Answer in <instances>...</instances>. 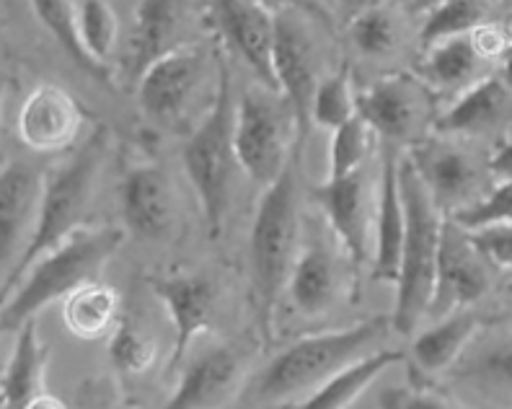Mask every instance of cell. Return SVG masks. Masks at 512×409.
<instances>
[{
  "label": "cell",
  "instance_id": "1",
  "mask_svg": "<svg viewBox=\"0 0 512 409\" xmlns=\"http://www.w3.org/2000/svg\"><path fill=\"white\" fill-rule=\"evenodd\" d=\"M388 319H365L352 327L306 334L280 350L251 378L241 394L244 409H288L311 397L334 373L378 350Z\"/></svg>",
  "mask_w": 512,
  "mask_h": 409
},
{
  "label": "cell",
  "instance_id": "2",
  "mask_svg": "<svg viewBox=\"0 0 512 409\" xmlns=\"http://www.w3.org/2000/svg\"><path fill=\"white\" fill-rule=\"evenodd\" d=\"M303 246L298 179L293 164L275 184L264 187L249 239L251 303L264 337H272L280 296L288 290L290 275Z\"/></svg>",
  "mask_w": 512,
  "mask_h": 409
},
{
  "label": "cell",
  "instance_id": "3",
  "mask_svg": "<svg viewBox=\"0 0 512 409\" xmlns=\"http://www.w3.org/2000/svg\"><path fill=\"white\" fill-rule=\"evenodd\" d=\"M122 241H125L122 228H78L70 239L39 257L8 293V298H3V316H0L3 329L19 332L24 324L34 321L44 306L73 296L83 285L96 283L104 265L119 252Z\"/></svg>",
  "mask_w": 512,
  "mask_h": 409
},
{
  "label": "cell",
  "instance_id": "4",
  "mask_svg": "<svg viewBox=\"0 0 512 409\" xmlns=\"http://www.w3.org/2000/svg\"><path fill=\"white\" fill-rule=\"evenodd\" d=\"M109 153L107 127H96L91 138L81 145V151L70 158L68 164L55 169L50 177H44L42 205H39L37 228L26 244L24 254L11 272L3 277V298L16 288L21 277L39 257L70 239L78 228L86 226V215L91 200L99 187L101 169Z\"/></svg>",
  "mask_w": 512,
  "mask_h": 409
},
{
  "label": "cell",
  "instance_id": "5",
  "mask_svg": "<svg viewBox=\"0 0 512 409\" xmlns=\"http://www.w3.org/2000/svg\"><path fill=\"white\" fill-rule=\"evenodd\" d=\"M399 187L406 210V233L404 249H401V272L399 280H396L391 329H396L399 334H412L430 309L440 239H443L448 215L435 205L430 189L425 187L417 166L409 156L399 161Z\"/></svg>",
  "mask_w": 512,
  "mask_h": 409
},
{
  "label": "cell",
  "instance_id": "6",
  "mask_svg": "<svg viewBox=\"0 0 512 409\" xmlns=\"http://www.w3.org/2000/svg\"><path fill=\"white\" fill-rule=\"evenodd\" d=\"M231 65L225 57L218 60V86L213 104L194 127L184 145V169L200 200L207 236L220 239L231 208V179L236 161V109H233Z\"/></svg>",
  "mask_w": 512,
  "mask_h": 409
},
{
  "label": "cell",
  "instance_id": "7",
  "mask_svg": "<svg viewBox=\"0 0 512 409\" xmlns=\"http://www.w3.org/2000/svg\"><path fill=\"white\" fill-rule=\"evenodd\" d=\"M298 140V122L288 99L259 86L249 89L236 107L238 169L259 187H269L290 166V143Z\"/></svg>",
  "mask_w": 512,
  "mask_h": 409
},
{
  "label": "cell",
  "instance_id": "8",
  "mask_svg": "<svg viewBox=\"0 0 512 409\" xmlns=\"http://www.w3.org/2000/svg\"><path fill=\"white\" fill-rule=\"evenodd\" d=\"M435 99L438 94L419 76L394 73L357 94V114L386 145L417 148L427 140L430 127L438 125Z\"/></svg>",
  "mask_w": 512,
  "mask_h": 409
},
{
  "label": "cell",
  "instance_id": "9",
  "mask_svg": "<svg viewBox=\"0 0 512 409\" xmlns=\"http://www.w3.org/2000/svg\"><path fill=\"white\" fill-rule=\"evenodd\" d=\"M311 16L303 11L277 13L275 78L280 94L288 99L298 122V143L313 125V99L321 86V52L311 29Z\"/></svg>",
  "mask_w": 512,
  "mask_h": 409
},
{
  "label": "cell",
  "instance_id": "10",
  "mask_svg": "<svg viewBox=\"0 0 512 409\" xmlns=\"http://www.w3.org/2000/svg\"><path fill=\"white\" fill-rule=\"evenodd\" d=\"M207 78V55L197 45H176L138 81V104L153 125L182 127Z\"/></svg>",
  "mask_w": 512,
  "mask_h": 409
},
{
  "label": "cell",
  "instance_id": "11",
  "mask_svg": "<svg viewBox=\"0 0 512 409\" xmlns=\"http://www.w3.org/2000/svg\"><path fill=\"white\" fill-rule=\"evenodd\" d=\"M494 285L492 262L479 249L471 231L456 221H445L440 239L435 290L427 314L432 319H445L453 311L471 309L476 301L487 296Z\"/></svg>",
  "mask_w": 512,
  "mask_h": 409
},
{
  "label": "cell",
  "instance_id": "12",
  "mask_svg": "<svg viewBox=\"0 0 512 409\" xmlns=\"http://www.w3.org/2000/svg\"><path fill=\"white\" fill-rule=\"evenodd\" d=\"M417 166L419 177L430 189L432 200L445 215L469 208L487 195L489 169L479 164V158L466 145L448 140H425L409 156Z\"/></svg>",
  "mask_w": 512,
  "mask_h": 409
},
{
  "label": "cell",
  "instance_id": "13",
  "mask_svg": "<svg viewBox=\"0 0 512 409\" xmlns=\"http://www.w3.org/2000/svg\"><path fill=\"white\" fill-rule=\"evenodd\" d=\"M210 6L225 45L236 52L256 81L280 94L275 78L277 13L259 0H210Z\"/></svg>",
  "mask_w": 512,
  "mask_h": 409
},
{
  "label": "cell",
  "instance_id": "14",
  "mask_svg": "<svg viewBox=\"0 0 512 409\" xmlns=\"http://www.w3.org/2000/svg\"><path fill=\"white\" fill-rule=\"evenodd\" d=\"M313 200L326 218V226L337 236L342 249L352 262L355 275L370 257V231L375 226V213L370 210V192L365 171L350 177L329 179L313 189Z\"/></svg>",
  "mask_w": 512,
  "mask_h": 409
},
{
  "label": "cell",
  "instance_id": "15",
  "mask_svg": "<svg viewBox=\"0 0 512 409\" xmlns=\"http://www.w3.org/2000/svg\"><path fill=\"white\" fill-rule=\"evenodd\" d=\"M450 381L479 402L512 409V329H481L450 368Z\"/></svg>",
  "mask_w": 512,
  "mask_h": 409
},
{
  "label": "cell",
  "instance_id": "16",
  "mask_svg": "<svg viewBox=\"0 0 512 409\" xmlns=\"http://www.w3.org/2000/svg\"><path fill=\"white\" fill-rule=\"evenodd\" d=\"M148 285L174 321V350L169 358V371H174L184 363L194 340L213 327L218 288L210 277L194 272L150 277Z\"/></svg>",
  "mask_w": 512,
  "mask_h": 409
},
{
  "label": "cell",
  "instance_id": "17",
  "mask_svg": "<svg viewBox=\"0 0 512 409\" xmlns=\"http://www.w3.org/2000/svg\"><path fill=\"white\" fill-rule=\"evenodd\" d=\"M122 218L138 239L161 241L176 226V189L158 164L132 166L119 189Z\"/></svg>",
  "mask_w": 512,
  "mask_h": 409
},
{
  "label": "cell",
  "instance_id": "18",
  "mask_svg": "<svg viewBox=\"0 0 512 409\" xmlns=\"http://www.w3.org/2000/svg\"><path fill=\"white\" fill-rule=\"evenodd\" d=\"M83 127V109L73 94L42 83L26 96L16 120V130L26 148L37 153H60L78 140Z\"/></svg>",
  "mask_w": 512,
  "mask_h": 409
},
{
  "label": "cell",
  "instance_id": "19",
  "mask_svg": "<svg viewBox=\"0 0 512 409\" xmlns=\"http://www.w3.org/2000/svg\"><path fill=\"white\" fill-rule=\"evenodd\" d=\"M44 179L21 161H8L0 174V262L3 277L16 267L37 228Z\"/></svg>",
  "mask_w": 512,
  "mask_h": 409
},
{
  "label": "cell",
  "instance_id": "20",
  "mask_svg": "<svg viewBox=\"0 0 512 409\" xmlns=\"http://www.w3.org/2000/svg\"><path fill=\"white\" fill-rule=\"evenodd\" d=\"M244 360L228 345L202 353L182 371L176 391L161 409H220L238 389Z\"/></svg>",
  "mask_w": 512,
  "mask_h": 409
},
{
  "label": "cell",
  "instance_id": "21",
  "mask_svg": "<svg viewBox=\"0 0 512 409\" xmlns=\"http://www.w3.org/2000/svg\"><path fill=\"white\" fill-rule=\"evenodd\" d=\"M399 153L394 145L383 148L381 192L375 210V257L373 277L381 283H396L401 272V249H404L406 210L399 187Z\"/></svg>",
  "mask_w": 512,
  "mask_h": 409
},
{
  "label": "cell",
  "instance_id": "22",
  "mask_svg": "<svg viewBox=\"0 0 512 409\" xmlns=\"http://www.w3.org/2000/svg\"><path fill=\"white\" fill-rule=\"evenodd\" d=\"M290 301L303 316H324L339 296L337 257L321 236H306L288 283Z\"/></svg>",
  "mask_w": 512,
  "mask_h": 409
},
{
  "label": "cell",
  "instance_id": "23",
  "mask_svg": "<svg viewBox=\"0 0 512 409\" xmlns=\"http://www.w3.org/2000/svg\"><path fill=\"white\" fill-rule=\"evenodd\" d=\"M176 29H179L176 0H138L125 50V76L138 83L150 65L174 50Z\"/></svg>",
  "mask_w": 512,
  "mask_h": 409
},
{
  "label": "cell",
  "instance_id": "24",
  "mask_svg": "<svg viewBox=\"0 0 512 409\" xmlns=\"http://www.w3.org/2000/svg\"><path fill=\"white\" fill-rule=\"evenodd\" d=\"M492 76V63L479 55L469 37L445 39L440 45L425 50V63L419 68V78L438 96H458L469 91L479 81Z\"/></svg>",
  "mask_w": 512,
  "mask_h": 409
},
{
  "label": "cell",
  "instance_id": "25",
  "mask_svg": "<svg viewBox=\"0 0 512 409\" xmlns=\"http://www.w3.org/2000/svg\"><path fill=\"white\" fill-rule=\"evenodd\" d=\"M50 347L44 345L37 324L29 321L19 329L3 378H0V409H26L44 394Z\"/></svg>",
  "mask_w": 512,
  "mask_h": 409
},
{
  "label": "cell",
  "instance_id": "26",
  "mask_svg": "<svg viewBox=\"0 0 512 409\" xmlns=\"http://www.w3.org/2000/svg\"><path fill=\"white\" fill-rule=\"evenodd\" d=\"M487 327V321L479 311L461 309L440 319L432 329L422 332L412 342V360L419 371L427 376H438L448 373L458 363L466 347L471 345L476 334Z\"/></svg>",
  "mask_w": 512,
  "mask_h": 409
},
{
  "label": "cell",
  "instance_id": "27",
  "mask_svg": "<svg viewBox=\"0 0 512 409\" xmlns=\"http://www.w3.org/2000/svg\"><path fill=\"white\" fill-rule=\"evenodd\" d=\"M401 360L404 355L399 350H373L365 358L334 373L326 384L313 391L311 397L288 409H350L373 386V381H378L391 365L401 363Z\"/></svg>",
  "mask_w": 512,
  "mask_h": 409
},
{
  "label": "cell",
  "instance_id": "28",
  "mask_svg": "<svg viewBox=\"0 0 512 409\" xmlns=\"http://www.w3.org/2000/svg\"><path fill=\"white\" fill-rule=\"evenodd\" d=\"M510 89L502 83L500 76H489L463 91L448 109L438 117L435 130L443 135L481 133L487 127L497 125L502 112L507 109Z\"/></svg>",
  "mask_w": 512,
  "mask_h": 409
},
{
  "label": "cell",
  "instance_id": "29",
  "mask_svg": "<svg viewBox=\"0 0 512 409\" xmlns=\"http://www.w3.org/2000/svg\"><path fill=\"white\" fill-rule=\"evenodd\" d=\"M119 293L112 285L88 283L63 303V321L78 340L94 342L114 332L119 324Z\"/></svg>",
  "mask_w": 512,
  "mask_h": 409
},
{
  "label": "cell",
  "instance_id": "30",
  "mask_svg": "<svg viewBox=\"0 0 512 409\" xmlns=\"http://www.w3.org/2000/svg\"><path fill=\"white\" fill-rule=\"evenodd\" d=\"M500 0H443L425 11V21L419 29V47L422 52L440 45L445 39L469 37L479 26L489 24L497 13Z\"/></svg>",
  "mask_w": 512,
  "mask_h": 409
},
{
  "label": "cell",
  "instance_id": "31",
  "mask_svg": "<svg viewBox=\"0 0 512 409\" xmlns=\"http://www.w3.org/2000/svg\"><path fill=\"white\" fill-rule=\"evenodd\" d=\"M32 8L37 13L39 24L57 39V45L68 52V57L78 68L99 78L101 83H109L112 73H109L107 65L91 60L88 52L83 50L81 37H78V0H32Z\"/></svg>",
  "mask_w": 512,
  "mask_h": 409
},
{
  "label": "cell",
  "instance_id": "32",
  "mask_svg": "<svg viewBox=\"0 0 512 409\" xmlns=\"http://www.w3.org/2000/svg\"><path fill=\"white\" fill-rule=\"evenodd\" d=\"M109 360L122 378H143L158 360V342L135 316H122L109 342Z\"/></svg>",
  "mask_w": 512,
  "mask_h": 409
},
{
  "label": "cell",
  "instance_id": "33",
  "mask_svg": "<svg viewBox=\"0 0 512 409\" xmlns=\"http://www.w3.org/2000/svg\"><path fill=\"white\" fill-rule=\"evenodd\" d=\"M357 117V91L352 83L350 65H342L339 73L324 78L313 99V125L329 133L344 127Z\"/></svg>",
  "mask_w": 512,
  "mask_h": 409
},
{
  "label": "cell",
  "instance_id": "34",
  "mask_svg": "<svg viewBox=\"0 0 512 409\" xmlns=\"http://www.w3.org/2000/svg\"><path fill=\"white\" fill-rule=\"evenodd\" d=\"M78 37L91 60L109 63L119 39V21L107 0H78Z\"/></svg>",
  "mask_w": 512,
  "mask_h": 409
},
{
  "label": "cell",
  "instance_id": "35",
  "mask_svg": "<svg viewBox=\"0 0 512 409\" xmlns=\"http://www.w3.org/2000/svg\"><path fill=\"white\" fill-rule=\"evenodd\" d=\"M350 39L368 57H386L401 45V24L388 6H368L350 24Z\"/></svg>",
  "mask_w": 512,
  "mask_h": 409
},
{
  "label": "cell",
  "instance_id": "36",
  "mask_svg": "<svg viewBox=\"0 0 512 409\" xmlns=\"http://www.w3.org/2000/svg\"><path fill=\"white\" fill-rule=\"evenodd\" d=\"M373 127L357 114L355 120L331 133L329 143V179H342L363 171L370 153V140H373Z\"/></svg>",
  "mask_w": 512,
  "mask_h": 409
},
{
  "label": "cell",
  "instance_id": "37",
  "mask_svg": "<svg viewBox=\"0 0 512 409\" xmlns=\"http://www.w3.org/2000/svg\"><path fill=\"white\" fill-rule=\"evenodd\" d=\"M450 221H456L466 231L512 223V182H497L479 202L450 215Z\"/></svg>",
  "mask_w": 512,
  "mask_h": 409
},
{
  "label": "cell",
  "instance_id": "38",
  "mask_svg": "<svg viewBox=\"0 0 512 409\" xmlns=\"http://www.w3.org/2000/svg\"><path fill=\"white\" fill-rule=\"evenodd\" d=\"M378 404L381 409H461L430 389H386Z\"/></svg>",
  "mask_w": 512,
  "mask_h": 409
},
{
  "label": "cell",
  "instance_id": "39",
  "mask_svg": "<svg viewBox=\"0 0 512 409\" xmlns=\"http://www.w3.org/2000/svg\"><path fill=\"white\" fill-rule=\"evenodd\" d=\"M479 249L489 257V262L502 270H512V223L507 226H489L481 231H471Z\"/></svg>",
  "mask_w": 512,
  "mask_h": 409
},
{
  "label": "cell",
  "instance_id": "40",
  "mask_svg": "<svg viewBox=\"0 0 512 409\" xmlns=\"http://www.w3.org/2000/svg\"><path fill=\"white\" fill-rule=\"evenodd\" d=\"M471 42L479 50V55L487 60V63H502L507 57V52L512 50V37L510 29L500 24V21H489V24L479 26L476 32H471Z\"/></svg>",
  "mask_w": 512,
  "mask_h": 409
},
{
  "label": "cell",
  "instance_id": "41",
  "mask_svg": "<svg viewBox=\"0 0 512 409\" xmlns=\"http://www.w3.org/2000/svg\"><path fill=\"white\" fill-rule=\"evenodd\" d=\"M78 409H130L114 381L99 376L78 389Z\"/></svg>",
  "mask_w": 512,
  "mask_h": 409
},
{
  "label": "cell",
  "instance_id": "42",
  "mask_svg": "<svg viewBox=\"0 0 512 409\" xmlns=\"http://www.w3.org/2000/svg\"><path fill=\"white\" fill-rule=\"evenodd\" d=\"M269 11L282 13V11H303L308 13L311 19H321V21H329L331 19V11L319 3V0H259Z\"/></svg>",
  "mask_w": 512,
  "mask_h": 409
},
{
  "label": "cell",
  "instance_id": "43",
  "mask_svg": "<svg viewBox=\"0 0 512 409\" xmlns=\"http://www.w3.org/2000/svg\"><path fill=\"white\" fill-rule=\"evenodd\" d=\"M487 169L494 182H512V138H505L494 148Z\"/></svg>",
  "mask_w": 512,
  "mask_h": 409
},
{
  "label": "cell",
  "instance_id": "44",
  "mask_svg": "<svg viewBox=\"0 0 512 409\" xmlns=\"http://www.w3.org/2000/svg\"><path fill=\"white\" fill-rule=\"evenodd\" d=\"M26 409H68V407H65V404L60 402V399L52 397V394H47V391H44L42 397L34 399V402L29 404V407H26Z\"/></svg>",
  "mask_w": 512,
  "mask_h": 409
},
{
  "label": "cell",
  "instance_id": "45",
  "mask_svg": "<svg viewBox=\"0 0 512 409\" xmlns=\"http://www.w3.org/2000/svg\"><path fill=\"white\" fill-rule=\"evenodd\" d=\"M500 78H502V83H505L507 89L512 91V50L507 52V57L500 63Z\"/></svg>",
  "mask_w": 512,
  "mask_h": 409
},
{
  "label": "cell",
  "instance_id": "46",
  "mask_svg": "<svg viewBox=\"0 0 512 409\" xmlns=\"http://www.w3.org/2000/svg\"><path fill=\"white\" fill-rule=\"evenodd\" d=\"M438 3H443V0H414L412 8L419 13H425V11H430L432 6H438Z\"/></svg>",
  "mask_w": 512,
  "mask_h": 409
},
{
  "label": "cell",
  "instance_id": "47",
  "mask_svg": "<svg viewBox=\"0 0 512 409\" xmlns=\"http://www.w3.org/2000/svg\"><path fill=\"white\" fill-rule=\"evenodd\" d=\"M510 293H512V285H510Z\"/></svg>",
  "mask_w": 512,
  "mask_h": 409
}]
</instances>
